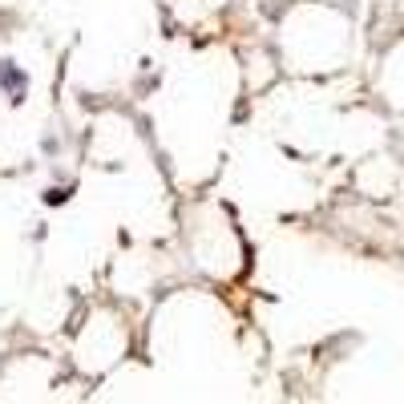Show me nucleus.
<instances>
[{"instance_id": "f03ea898", "label": "nucleus", "mask_w": 404, "mask_h": 404, "mask_svg": "<svg viewBox=\"0 0 404 404\" xmlns=\"http://www.w3.org/2000/svg\"><path fill=\"white\" fill-rule=\"evenodd\" d=\"M65 198H69V190H61V186H53L49 194H45V202H49V206H61Z\"/></svg>"}, {"instance_id": "f257e3e1", "label": "nucleus", "mask_w": 404, "mask_h": 404, "mask_svg": "<svg viewBox=\"0 0 404 404\" xmlns=\"http://www.w3.org/2000/svg\"><path fill=\"white\" fill-rule=\"evenodd\" d=\"M0 89H4L9 101H16V105L28 97V77L16 61H0Z\"/></svg>"}]
</instances>
